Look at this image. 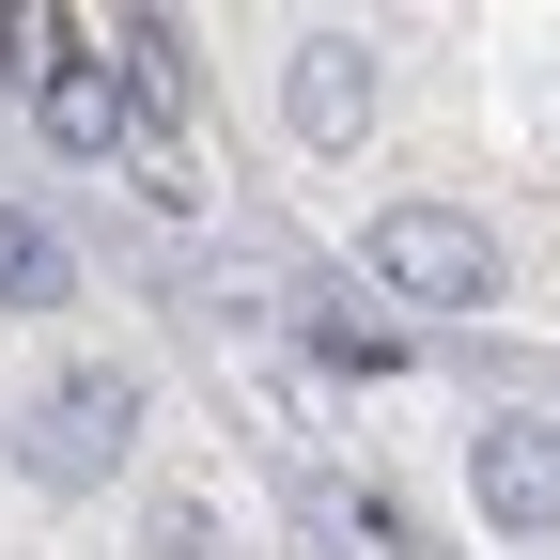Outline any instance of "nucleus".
<instances>
[{
	"label": "nucleus",
	"instance_id": "423d86ee",
	"mask_svg": "<svg viewBox=\"0 0 560 560\" xmlns=\"http://www.w3.org/2000/svg\"><path fill=\"white\" fill-rule=\"evenodd\" d=\"M62 280H79V265H62V234L0 202V312H62Z\"/></svg>",
	"mask_w": 560,
	"mask_h": 560
},
{
	"label": "nucleus",
	"instance_id": "20e7f679",
	"mask_svg": "<svg viewBox=\"0 0 560 560\" xmlns=\"http://www.w3.org/2000/svg\"><path fill=\"white\" fill-rule=\"evenodd\" d=\"M467 482H482V514H499V529H560V420H482V436H467Z\"/></svg>",
	"mask_w": 560,
	"mask_h": 560
},
{
	"label": "nucleus",
	"instance_id": "f03ea898",
	"mask_svg": "<svg viewBox=\"0 0 560 560\" xmlns=\"http://www.w3.org/2000/svg\"><path fill=\"white\" fill-rule=\"evenodd\" d=\"M374 280L420 296V312H482V296H499V234L452 219V202H389V219H374Z\"/></svg>",
	"mask_w": 560,
	"mask_h": 560
},
{
	"label": "nucleus",
	"instance_id": "39448f33",
	"mask_svg": "<svg viewBox=\"0 0 560 560\" xmlns=\"http://www.w3.org/2000/svg\"><path fill=\"white\" fill-rule=\"evenodd\" d=\"M280 109H296V140H359L374 125V47L359 32H312L296 79H280Z\"/></svg>",
	"mask_w": 560,
	"mask_h": 560
},
{
	"label": "nucleus",
	"instance_id": "7ed1b4c3",
	"mask_svg": "<svg viewBox=\"0 0 560 560\" xmlns=\"http://www.w3.org/2000/svg\"><path fill=\"white\" fill-rule=\"evenodd\" d=\"M140 109H156V79H140V62H47V79H32V125L62 140V156H125Z\"/></svg>",
	"mask_w": 560,
	"mask_h": 560
},
{
	"label": "nucleus",
	"instance_id": "f257e3e1",
	"mask_svg": "<svg viewBox=\"0 0 560 560\" xmlns=\"http://www.w3.org/2000/svg\"><path fill=\"white\" fill-rule=\"evenodd\" d=\"M125 436H140V374H125V359H79V374H47V389H32L16 467H32V482H109Z\"/></svg>",
	"mask_w": 560,
	"mask_h": 560
}]
</instances>
